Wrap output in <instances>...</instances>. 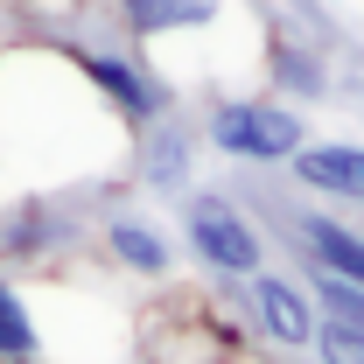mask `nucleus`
<instances>
[{"label": "nucleus", "mask_w": 364, "mask_h": 364, "mask_svg": "<svg viewBox=\"0 0 364 364\" xmlns=\"http://www.w3.org/2000/svg\"><path fill=\"white\" fill-rule=\"evenodd\" d=\"M105 252L127 273H140V280H161V273L176 267V245L161 238V225H147V218H112L105 225Z\"/></svg>", "instance_id": "0eeeda50"}, {"label": "nucleus", "mask_w": 364, "mask_h": 364, "mask_svg": "<svg viewBox=\"0 0 364 364\" xmlns=\"http://www.w3.org/2000/svg\"><path fill=\"white\" fill-rule=\"evenodd\" d=\"M203 134L218 154L231 161H294L301 147H309V127H301V112L294 105H280V98H225V105H210V119H203Z\"/></svg>", "instance_id": "f257e3e1"}, {"label": "nucleus", "mask_w": 364, "mask_h": 364, "mask_svg": "<svg viewBox=\"0 0 364 364\" xmlns=\"http://www.w3.org/2000/svg\"><path fill=\"white\" fill-rule=\"evenodd\" d=\"M301 287H309V301H316V322H343V329H364V287L350 280H336V273H301Z\"/></svg>", "instance_id": "9d476101"}, {"label": "nucleus", "mask_w": 364, "mask_h": 364, "mask_svg": "<svg viewBox=\"0 0 364 364\" xmlns=\"http://www.w3.org/2000/svg\"><path fill=\"white\" fill-rule=\"evenodd\" d=\"M85 77L105 98H112V112H127L134 127H154L161 112H168V91L154 85L147 70H140L134 56H105V49H85Z\"/></svg>", "instance_id": "20e7f679"}, {"label": "nucleus", "mask_w": 364, "mask_h": 364, "mask_svg": "<svg viewBox=\"0 0 364 364\" xmlns=\"http://www.w3.org/2000/svg\"><path fill=\"white\" fill-rule=\"evenodd\" d=\"M43 350H49V329L36 322L28 294L0 273V364H43Z\"/></svg>", "instance_id": "6e6552de"}, {"label": "nucleus", "mask_w": 364, "mask_h": 364, "mask_svg": "<svg viewBox=\"0 0 364 364\" xmlns=\"http://www.w3.org/2000/svg\"><path fill=\"white\" fill-rule=\"evenodd\" d=\"M309 350H316V364H364V329H343V322H316Z\"/></svg>", "instance_id": "ddd939ff"}, {"label": "nucleus", "mask_w": 364, "mask_h": 364, "mask_svg": "<svg viewBox=\"0 0 364 364\" xmlns=\"http://www.w3.org/2000/svg\"><path fill=\"white\" fill-rule=\"evenodd\" d=\"M294 182L309 196H329V203H364V147L358 140H316L294 154Z\"/></svg>", "instance_id": "423d86ee"}, {"label": "nucleus", "mask_w": 364, "mask_h": 364, "mask_svg": "<svg viewBox=\"0 0 364 364\" xmlns=\"http://www.w3.org/2000/svg\"><path fill=\"white\" fill-rule=\"evenodd\" d=\"M225 7L218 0H119V21L134 36H176V28H210Z\"/></svg>", "instance_id": "1a4fd4ad"}, {"label": "nucleus", "mask_w": 364, "mask_h": 364, "mask_svg": "<svg viewBox=\"0 0 364 364\" xmlns=\"http://www.w3.org/2000/svg\"><path fill=\"white\" fill-rule=\"evenodd\" d=\"M245 294H252L259 336H267L273 350H309V336H316V301H309V287H301L294 273L259 267L252 280H245Z\"/></svg>", "instance_id": "7ed1b4c3"}, {"label": "nucleus", "mask_w": 364, "mask_h": 364, "mask_svg": "<svg viewBox=\"0 0 364 364\" xmlns=\"http://www.w3.org/2000/svg\"><path fill=\"white\" fill-rule=\"evenodd\" d=\"M182 176H189V134L182 127H154V140H147V182L154 189H182Z\"/></svg>", "instance_id": "9b49d317"}, {"label": "nucleus", "mask_w": 364, "mask_h": 364, "mask_svg": "<svg viewBox=\"0 0 364 364\" xmlns=\"http://www.w3.org/2000/svg\"><path fill=\"white\" fill-rule=\"evenodd\" d=\"M182 238L196 252V267H210L218 280H252L267 267V238L252 225V210H238L231 196H189L182 203Z\"/></svg>", "instance_id": "f03ea898"}, {"label": "nucleus", "mask_w": 364, "mask_h": 364, "mask_svg": "<svg viewBox=\"0 0 364 364\" xmlns=\"http://www.w3.org/2000/svg\"><path fill=\"white\" fill-rule=\"evenodd\" d=\"M287 231L301 238V252H309L316 273H336V280L364 287V231H350L343 218H329V210H294Z\"/></svg>", "instance_id": "39448f33"}, {"label": "nucleus", "mask_w": 364, "mask_h": 364, "mask_svg": "<svg viewBox=\"0 0 364 364\" xmlns=\"http://www.w3.org/2000/svg\"><path fill=\"white\" fill-rule=\"evenodd\" d=\"M273 85L294 91V98H322L329 77H322V63L309 56V49H280V56H273Z\"/></svg>", "instance_id": "f8f14e48"}]
</instances>
